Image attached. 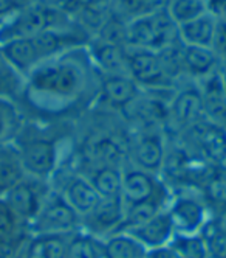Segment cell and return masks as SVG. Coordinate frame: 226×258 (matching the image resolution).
Here are the masks:
<instances>
[{
  "instance_id": "obj_26",
  "label": "cell",
  "mask_w": 226,
  "mask_h": 258,
  "mask_svg": "<svg viewBox=\"0 0 226 258\" xmlns=\"http://www.w3.org/2000/svg\"><path fill=\"white\" fill-rule=\"evenodd\" d=\"M169 247L174 250L177 258H209L208 249L201 233L186 235L175 233L169 243Z\"/></svg>"
},
{
  "instance_id": "obj_15",
  "label": "cell",
  "mask_w": 226,
  "mask_h": 258,
  "mask_svg": "<svg viewBox=\"0 0 226 258\" xmlns=\"http://www.w3.org/2000/svg\"><path fill=\"white\" fill-rule=\"evenodd\" d=\"M59 191L71 206V209L81 218L87 216L95 210V207L102 199L95 190V187L91 185V182L87 179V176L82 173L68 176Z\"/></svg>"
},
{
  "instance_id": "obj_37",
  "label": "cell",
  "mask_w": 226,
  "mask_h": 258,
  "mask_svg": "<svg viewBox=\"0 0 226 258\" xmlns=\"http://www.w3.org/2000/svg\"><path fill=\"white\" fill-rule=\"evenodd\" d=\"M146 258H177V255L167 244V246H161V247H155V249L147 250Z\"/></svg>"
},
{
  "instance_id": "obj_5",
  "label": "cell",
  "mask_w": 226,
  "mask_h": 258,
  "mask_svg": "<svg viewBox=\"0 0 226 258\" xmlns=\"http://www.w3.org/2000/svg\"><path fill=\"white\" fill-rule=\"evenodd\" d=\"M166 212L172 221L175 233H201L212 219L211 209L206 204L203 195L194 193L191 190L172 195Z\"/></svg>"
},
{
  "instance_id": "obj_19",
  "label": "cell",
  "mask_w": 226,
  "mask_h": 258,
  "mask_svg": "<svg viewBox=\"0 0 226 258\" xmlns=\"http://www.w3.org/2000/svg\"><path fill=\"white\" fill-rule=\"evenodd\" d=\"M217 28V19L209 13H204L197 19L178 27V39L184 45L212 47Z\"/></svg>"
},
{
  "instance_id": "obj_3",
  "label": "cell",
  "mask_w": 226,
  "mask_h": 258,
  "mask_svg": "<svg viewBox=\"0 0 226 258\" xmlns=\"http://www.w3.org/2000/svg\"><path fill=\"white\" fill-rule=\"evenodd\" d=\"M62 14L59 8L45 5L39 0L0 22V45L14 39L33 38L50 28L62 27L58 22Z\"/></svg>"
},
{
  "instance_id": "obj_8",
  "label": "cell",
  "mask_w": 226,
  "mask_h": 258,
  "mask_svg": "<svg viewBox=\"0 0 226 258\" xmlns=\"http://www.w3.org/2000/svg\"><path fill=\"white\" fill-rule=\"evenodd\" d=\"M120 196L126 207H132L157 199L171 201L172 193L167 183L160 179V174L140 170L132 165V167L123 168V185Z\"/></svg>"
},
{
  "instance_id": "obj_29",
  "label": "cell",
  "mask_w": 226,
  "mask_h": 258,
  "mask_svg": "<svg viewBox=\"0 0 226 258\" xmlns=\"http://www.w3.org/2000/svg\"><path fill=\"white\" fill-rule=\"evenodd\" d=\"M204 13H208L204 0H172L167 8V14L177 27L197 19Z\"/></svg>"
},
{
  "instance_id": "obj_32",
  "label": "cell",
  "mask_w": 226,
  "mask_h": 258,
  "mask_svg": "<svg viewBox=\"0 0 226 258\" xmlns=\"http://www.w3.org/2000/svg\"><path fill=\"white\" fill-rule=\"evenodd\" d=\"M30 232L24 230L11 238L0 239V258H19L30 238Z\"/></svg>"
},
{
  "instance_id": "obj_34",
  "label": "cell",
  "mask_w": 226,
  "mask_h": 258,
  "mask_svg": "<svg viewBox=\"0 0 226 258\" xmlns=\"http://www.w3.org/2000/svg\"><path fill=\"white\" fill-rule=\"evenodd\" d=\"M211 48L215 51L218 61L226 62V21H217L215 36Z\"/></svg>"
},
{
  "instance_id": "obj_10",
  "label": "cell",
  "mask_w": 226,
  "mask_h": 258,
  "mask_svg": "<svg viewBox=\"0 0 226 258\" xmlns=\"http://www.w3.org/2000/svg\"><path fill=\"white\" fill-rule=\"evenodd\" d=\"M126 218V206L121 196L102 198L91 213L82 218L81 229L101 239L121 230Z\"/></svg>"
},
{
  "instance_id": "obj_9",
  "label": "cell",
  "mask_w": 226,
  "mask_h": 258,
  "mask_svg": "<svg viewBox=\"0 0 226 258\" xmlns=\"http://www.w3.org/2000/svg\"><path fill=\"white\" fill-rule=\"evenodd\" d=\"M126 72L141 89H166L172 78L161 51L147 48H127Z\"/></svg>"
},
{
  "instance_id": "obj_17",
  "label": "cell",
  "mask_w": 226,
  "mask_h": 258,
  "mask_svg": "<svg viewBox=\"0 0 226 258\" xmlns=\"http://www.w3.org/2000/svg\"><path fill=\"white\" fill-rule=\"evenodd\" d=\"M91 62L96 69L104 72L105 75L115 73H127V47L115 42H107L96 39L87 45Z\"/></svg>"
},
{
  "instance_id": "obj_25",
  "label": "cell",
  "mask_w": 226,
  "mask_h": 258,
  "mask_svg": "<svg viewBox=\"0 0 226 258\" xmlns=\"http://www.w3.org/2000/svg\"><path fill=\"white\" fill-rule=\"evenodd\" d=\"M200 193L203 195L209 209H218L226 212V167L217 165L209 177L204 180Z\"/></svg>"
},
{
  "instance_id": "obj_27",
  "label": "cell",
  "mask_w": 226,
  "mask_h": 258,
  "mask_svg": "<svg viewBox=\"0 0 226 258\" xmlns=\"http://www.w3.org/2000/svg\"><path fill=\"white\" fill-rule=\"evenodd\" d=\"M25 90V78L7 59L0 48V97L14 100Z\"/></svg>"
},
{
  "instance_id": "obj_33",
  "label": "cell",
  "mask_w": 226,
  "mask_h": 258,
  "mask_svg": "<svg viewBox=\"0 0 226 258\" xmlns=\"http://www.w3.org/2000/svg\"><path fill=\"white\" fill-rule=\"evenodd\" d=\"M39 0H0V22Z\"/></svg>"
},
{
  "instance_id": "obj_14",
  "label": "cell",
  "mask_w": 226,
  "mask_h": 258,
  "mask_svg": "<svg viewBox=\"0 0 226 258\" xmlns=\"http://www.w3.org/2000/svg\"><path fill=\"white\" fill-rule=\"evenodd\" d=\"M194 133L197 146L200 150V157L211 163L212 167L223 165L226 162V129L203 118L194 127L189 129Z\"/></svg>"
},
{
  "instance_id": "obj_2",
  "label": "cell",
  "mask_w": 226,
  "mask_h": 258,
  "mask_svg": "<svg viewBox=\"0 0 226 258\" xmlns=\"http://www.w3.org/2000/svg\"><path fill=\"white\" fill-rule=\"evenodd\" d=\"M126 47L127 48H147L164 50L174 45L178 39V27L171 16L164 13L143 14L126 24Z\"/></svg>"
},
{
  "instance_id": "obj_22",
  "label": "cell",
  "mask_w": 226,
  "mask_h": 258,
  "mask_svg": "<svg viewBox=\"0 0 226 258\" xmlns=\"http://www.w3.org/2000/svg\"><path fill=\"white\" fill-rule=\"evenodd\" d=\"M123 168L113 165H96L85 176L101 198H115L121 195Z\"/></svg>"
},
{
  "instance_id": "obj_7",
  "label": "cell",
  "mask_w": 226,
  "mask_h": 258,
  "mask_svg": "<svg viewBox=\"0 0 226 258\" xmlns=\"http://www.w3.org/2000/svg\"><path fill=\"white\" fill-rule=\"evenodd\" d=\"M48 183L50 182L25 176L5 195H2L13 215L27 229L36 219V216L39 215L44 202L51 190Z\"/></svg>"
},
{
  "instance_id": "obj_30",
  "label": "cell",
  "mask_w": 226,
  "mask_h": 258,
  "mask_svg": "<svg viewBox=\"0 0 226 258\" xmlns=\"http://www.w3.org/2000/svg\"><path fill=\"white\" fill-rule=\"evenodd\" d=\"M209 258H226V229L218 219H211L201 232Z\"/></svg>"
},
{
  "instance_id": "obj_35",
  "label": "cell",
  "mask_w": 226,
  "mask_h": 258,
  "mask_svg": "<svg viewBox=\"0 0 226 258\" xmlns=\"http://www.w3.org/2000/svg\"><path fill=\"white\" fill-rule=\"evenodd\" d=\"M22 258H50V255L47 253L41 238L37 235H31L24 247Z\"/></svg>"
},
{
  "instance_id": "obj_31",
  "label": "cell",
  "mask_w": 226,
  "mask_h": 258,
  "mask_svg": "<svg viewBox=\"0 0 226 258\" xmlns=\"http://www.w3.org/2000/svg\"><path fill=\"white\" fill-rule=\"evenodd\" d=\"M24 230H28L24 224L17 221V218L13 215L10 207L7 206L5 199L0 196V239L11 238Z\"/></svg>"
},
{
  "instance_id": "obj_16",
  "label": "cell",
  "mask_w": 226,
  "mask_h": 258,
  "mask_svg": "<svg viewBox=\"0 0 226 258\" xmlns=\"http://www.w3.org/2000/svg\"><path fill=\"white\" fill-rule=\"evenodd\" d=\"M124 232L134 236L138 243H141L146 247V250L167 246L171 243L172 236L175 235L174 224L166 210H163L158 215L144 221L143 224H140L137 227H132L129 230H124Z\"/></svg>"
},
{
  "instance_id": "obj_11",
  "label": "cell",
  "mask_w": 226,
  "mask_h": 258,
  "mask_svg": "<svg viewBox=\"0 0 226 258\" xmlns=\"http://www.w3.org/2000/svg\"><path fill=\"white\" fill-rule=\"evenodd\" d=\"M167 143L157 129H146L138 134L132 146V165L140 170L160 174L167 160Z\"/></svg>"
},
{
  "instance_id": "obj_12",
  "label": "cell",
  "mask_w": 226,
  "mask_h": 258,
  "mask_svg": "<svg viewBox=\"0 0 226 258\" xmlns=\"http://www.w3.org/2000/svg\"><path fill=\"white\" fill-rule=\"evenodd\" d=\"M167 117L177 129H187V131L200 123L204 118L200 87L187 86L180 89L167 107Z\"/></svg>"
},
{
  "instance_id": "obj_4",
  "label": "cell",
  "mask_w": 226,
  "mask_h": 258,
  "mask_svg": "<svg viewBox=\"0 0 226 258\" xmlns=\"http://www.w3.org/2000/svg\"><path fill=\"white\" fill-rule=\"evenodd\" d=\"M25 174L50 182L61 165L59 142L47 136H33L16 143Z\"/></svg>"
},
{
  "instance_id": "obj_18",
  "label": "cell",
  "mask_w": 226,
  "mask_h": 258,
  "mask_svg": "<svg viewBox=\"0 0 226 258\" xmlns=\"http://www.w3.org/2000/svg\"><path fill=\"white\" fill-rule=\"evenodd\" d=\"M180 48V61L181 70L194 78L204 80L217 72L218 58L211 47H197V45H184Z\"/></svg>"
},
{
  "instance_id": "obj_28",
  "label": "cell",
  "mask_w": 226,
  "mask_h": 258,
  "mask_svg": "<svg viewBox=\"0 0 226 258\" xmlns=\"http://www.w3.org/2000/svg\"><path fill=\"white\" fill-rule=\"evenodd\" d=\"M91 157L95 159L96 165H113V167H123L124 148L121 143L111 137H102L90 146Z\"/></svg>"
},
{
  "instance_id": "obj_21",
  "label": "cell",
  "mask_w": 226,
  "mask_h": 258,
  "mask_svg": "<svg viewBox=\"0 0 226 258\" xmlns=\"http://www.w3.org/2000/svg\"><path fill=\"white\" fill-rule=\"evenodd\" d=\"M24 115L14 100L0 97V146L16 143L24 133Z\"/></svg>"
},
{
  "instance_id": "obj_36",
  "label": "cell",
  "mask_w": 226,
  "mask_h": 258,
  "mask_svg": "<svg viewBox=\"0 0 226 258\" xmlns=\"http://www.w3.org/2000/svg\"><path fill=\"white\" fill-rule=\"evenodd\" d=\"M172 0H143V14H157L167 11Z\"/></svg>"
},
{
  "instance_id": "obj_1",
  "label": "cell",
  "mask_w": 226,
  "mask_h": 258,
  "mask_svg": "<svg viewBox=\"0 0 226 258\" xmlns=\"http://www.w3.org/2000/svg\"><path fill=\"white\" fill-rule=\"evenodd\" d=\"M93 69L87 45L73 48L37 66L27 77L24 92L37 109L59 114L88 94Z\"/></svg>"
},
{
  "instance_id": "obj_6",
  "label": "cell",
  "mask_w": 226,
  "mask_h": 258,
  "mask_svg": "<svg viewBox=\"0 0 226 258\" xmlns=\"http://www.w3.org/2000/svg\"><path fill=\"white\" fill-rule=\"evenodd\" d=\"M82 218L71 209L62 193L51 188L44 206L30 224V235L42 233H73L81 229Z\"/></svg>"
},
{
  "instance_id": "obj_20",
  "label": "cell",
  "mask_w": 226,
  "mask_h": 258,
  "mask_svg": "<svg viewBox=\"0 0 226 258\" xmlns=\"http://www.w3.org/2000/svg\"><path fill=\"white\" fill-rule=\"evenodd\" d=\"M25 176L16 143L0 146V196L5 195Z\"/></svg>"
},
{
  "instance_id": "obj_24",
  "label": "cell",
  "mask_w": 226,
  "mask_h": 258,
  "mask_svg": "<svg viewBox=\"0 0 226 258\" xmlns=\"http://www.w3.org/2000/svg\"><path fill=\"white\" fill-rule=\"evenodd\" d=\"M65 258H104V239L82 229L73 232L68 239Z\"/></svg>"
},
{
  "instance_id": "obj_23",
  "label": "cell",
  "mask_w": 226,
  "mask_h": 258,
  "mask_svg": "<svg viewBox=\"0 0 226 258\" xmlns=\"http://www.w3.org/2000/svg\"><path fill=\"white\" fill-rule=\"evenodd\" d=\"M146 247L127 232L104 238V258H146Z\"/></svg>"
},
{
  "instance_id": "obj_13",
  "label": "cell",
  "mask_w": 226,
  "mask_h": 258,
  "mask_svg": "<svg viewBox=\"0 0 226 258\" xmlns=\"http://www.w3.org/2000/svg\"><path fill=\"white\" fill-rule=\"evenodd\" d=\"M143 94V89L127 73L105 75L99 86V97L113 109L124 110L134 106Z\"/></svg>"
},
{
  "instance_id": "obj_38",
  "label": "cell",
  "mask_w": 226,
  "mask_h": 258,
  "mask_svg": "<svg viewBox=\"0 0 226 258\" xmlns=\"http://www.w3.org/2000/svg\"><path fill=\"white\" fill-rule=\"evenodd\" d=\"M221 75V83H223V89H224V94H226V70L220 73Z\"/></svg>"
}]
</instances>
